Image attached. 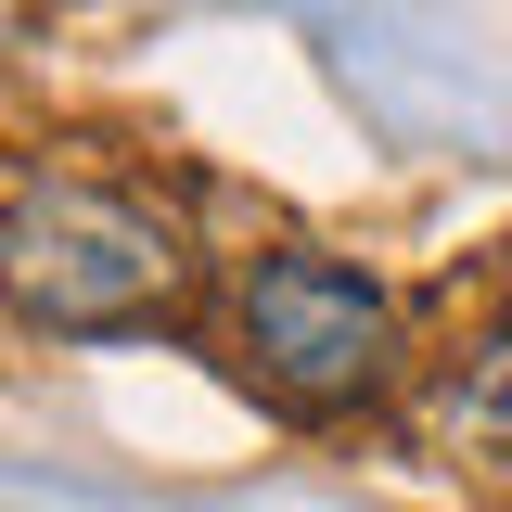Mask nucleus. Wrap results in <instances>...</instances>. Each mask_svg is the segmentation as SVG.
I'll use <instances>...</instances> for the list:
<instances>
[{"mask_svg":"<svg viewBox=\"0 0 512 512\" xmlns=\"http://www.w3.org/2000/svg\"><path fill=\"white\" fill-rule=\"evenodd\" d=\"M180 295V231L103 180H26L0 205V308L39 333H128Z\"/></svg>","mask_w":512,"mask_h":512,"instance_id":"nucleus-1","label":"nucleus"},{"mask_svg":"<svg viewBox=\"0 0 512 512\" xmlns=\"http://www.w3.org/2000/svg\"><path fill=\"white\" fill-rule=\"evenodd\" d=\"M231 346H244V372L282 410H359L397 372V308H384L372 269L282 244V256H256L231 282Z\"/></svg>","mask_w":512,"mask_h":512,"instance_id":"nucleus-2","label":"nucleus"},{"mask_svg":"<svg viewBox=\"0 0 512 512\" xmlns=\"http://www.w3.org/2000/svg\"><path fill=\"white\" fill-rule=\"evenodd\" d=\"M436 423H448L461 448H487V461H512V333L487 346V359H461V372H448Z\"/></svg>","mask_w":512,"mask_h":512,"instance_id":"nucleus-3","label":"nucleus"}]
</instances>
